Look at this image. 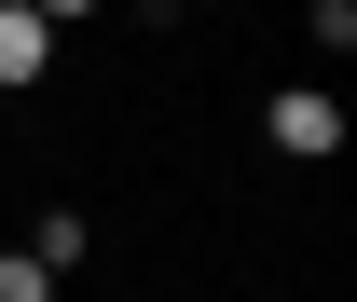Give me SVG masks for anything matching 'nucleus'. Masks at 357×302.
<instances>
[{
	"mask_svg": "<svg viewBox=\"0 0 357 302\" xmlns=\"http://www.w3.org/2000/svg\"><path fill=\"white\" fill-rule=\"evenodd\" d=\"M83 248H96V234H83V220H69V206H55L42 234H28V261H42V275H69V261H83Z\"/></svg>",
	"mask_w": 357,
	"mask_h": 302,
	"instance_id": "nucleus-3",
	"label": "nucleus"
},
{
	"mask_svg": "<svg viewBox=\"0 0 357 302\" xmlns=\"http://www.w3.org/2000/svg\"><path fill=\"white\" fill-rule=\"evenodd\" d=\"M261 124H275V151H303V165H330V151H344V110H330L316 83H289V96L261 110Z\"/></svg>",
	"mask_w": 357,
	"mask_h": 302,
	"instance_id": "nucleus-1",
	"label": "nucleus"
},
{
	"mask_svg": "<svg viewBox=\"0 0 357 302\" xmlns=\"http://www.w3.org/2000/svg\"><path fill=\"white\" fill-rule=\"evenodd\" d=\"M42 55H55V14L42 0H0V83H42Z\"/></svg>",
	"mask_w": 357,
	"mask_h": 302,
	"instance_id": "nucleus-2",
	"label": "nucleus"
},
{
	"mask_svg": "<svg viewBox=\"0 0 357 302\" xmlns=\"http://www.w3.org/2000/svg\"><path fill=\"white\" fill-rule=\"evenodd\" d=\"M0 302H55V275H42L28 248H0Z\"/></svg>",
	"mask_w": 357,
	"mask_h": 302,
	"instance_id": "nucleus-4",
	"label": "nucleus"
}]
</instances>
